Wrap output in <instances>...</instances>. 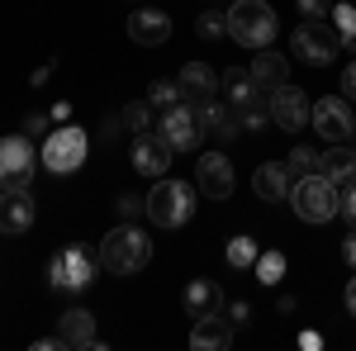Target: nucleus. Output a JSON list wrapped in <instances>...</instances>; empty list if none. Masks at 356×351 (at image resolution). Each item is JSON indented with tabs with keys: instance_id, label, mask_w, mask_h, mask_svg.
Wrapping results in <instances>:
<instances>
[{
	"instance_id": "1",
	"label": "nucleus",
	"mask_w": 356,
	"mask_h": 351,
	"mask_svg": "<svg viewBox=\"0 0 356 351\" xmlns=\"http://www.w3.org/2000/svg\"><path fill=\"white\" fill-rule=\"evenodd\" d=\"M152 261V243H147V233L134 228V223H119L105 233V243H100V266L114 270V275H134Z\"/></svg>"
},
{
	"instance_id": "2",
	"label": "nucleus",
	"mask_w": 356,
	"mask_h": 351,
	"mask_svg": "<svg viewBox=\"0 0 356 351\" xmlns=\"http://www.w3.org/2000/svg\"><path fill=\"white\" fill-rule=\"evenodd\" d=\"M228 38L243 48H271L275 43V10L266 0H233L228 10Z\"/></svg>"
},
{
	"instance_id": "3",
	"label": "nucleus",
	"mask_w": 356,
	"mask_h": 351,
	"mask_svg": "<svg viewBox=\"0 0 356 351\" xmlns=\"http://www.w3.org/2000/svg\"><path fill=\"white\" fill-rule=\"evenodd\" d=\"M290 199H295V214L304 218V223H328V218H337V209H342V190L332 186L328 176H304V181H295L290 186Z\"/></svg>"
},
{
	"instance_id": "4",
	"label": "nucleus",
	"mask_w": 356,
	"mask_h": 351,
	"mask_svg": "<svg viewBox=\"0 0 356 351\" xmlns=\"http://www.w3.org/2000/svg\"><path fill=\"white\" fill-rule=\"evenodd\" d=\"M191 214H195V186L162 176L147 195V218L157 228H181V223H191Z\"/></svg>"
},
{
	"instance_id": "5",
	"label": "nucleus",
	"mask_w": 356,
	"mask_h": 351,
	"mask_svg": "<svg viewBox=\"0 0 356 351\" xmlns=\"http://www.w3.org/2000/svg\"><path fill=\"white\" fill-rule=\"evenodd\" d=\"M100 275V261L86 252V247H62L53 261H48V280H53L57 295H81V290H90V280Z\"/></svg>"
},
{
	"instance_id": "6",
	"label": "nucleus",
	"mask_w": 356,
	"mask_h": 351,
	"mask_svg": "<svg viewBox=\"0 0 356 351\" xmlns=\"http://www.w3.org/2000/svg\"><path fill=\"white\" fill-rule=\"evenodd\" d=\"M86 152H90L86 129L62 124V129H48V142H43V166H48L53 176H72V171L86 162Z\"/></svg>"
},
{
	"instance_id": "7",
	"label": "nucleus",
	"mask_w": 356,
	"mask_h": 351,
	"mask_svg": "<svg viewBox=\"0 0 356 351\" xmlns=\"http://www.w3.org/2000/svg\"><path fill=\"white\" fill-rule=\"evenodd\" d=\"M290 48H295L309 67H328L332 57L342 53V33L332 28V19H300L295 38H290Z\"/></svg>"
},
{
	"instance_id": "8",
	"label": "nucleus",
	"mask_w": 356,
	"mask_h": 351,
	"mask_svg": "<svg viewBox=\"0 0 356 351\" xmlns=\"http://www.w3.org/2000/svg\"><path fill=\"white\" fill-rule=\"evenodd\" d=\"M33 138L29 133H10L0 138V190L10 186H29L33 181Z\"/></svg>"
},
{
	"instance_id": "9",
	"label": "nucleus",
	"mask_w": 356,
	"mask_h": 351,
	"mask_svg": "<svg viewBox=\"0 0 356 351\" xmlns=\"http://www.w3.org/2000/svg\"><path fill=\"white\" fill-rule=\"evenodd\" d=\"M157 138H162L171 152H195V147H200V119H195V105H171V109H162Z\"/></svg>"
},
{
	"instance_id": "10",
	"label": "nucleus",
	"mask_w": 356,
	"mask_h": 351,
	"mask_svg": "<svg viewBox=\"0 0 356 351\" xmlns=\"http://www.w3.org/2000/svg\"><path fill=\"white\" fill-rule=\"evenodd\" d=\"M266 100H271V124L280 133H300L304 124H309V100H304L300 85H290V81L275 85Z\"/></svg>"
},
{
	"instance_id": "11",
	"label": "nucleus",
	"mask_w": 356,
	"mask_h": 351,
	"mask_svg": "<svg viewBox=\"0 0 356 351\" xmlns=\"http://www.w3.org/2000/svg\"><path fill=\"white\" fill-rule=\"evenodd\" d=\"M309 119H314L318 138H328V142H347V138L356 133L352 109H347V100H342V95H328V100L309 105Z\"/></svg>"
},
{
	"instance_id": "12",
	"label": "nucleus",
	"mask_w": 356,
	"mask_h": 351,
	"mask_svg": "<svg viewBox=\"0 0 356 351\" xmlns=\"http://www.w3.org/2000/svg\"><path fill=\"white\" fill-rule=\"evenodd\" d=\"M33 214H38V204H33L29 186L0 190V233H5V238H19V233H29V228H33Z\"/></svg>"
},
{
	"instance_id": "13",
	"label": "nucleus",
	"mask_w": 356,
	"mask_h": 351,
	"mask_svg": "<svg viewBox=\"0 0 356 351\" xmlns=\"http://www.w3.org/2000/svg\"><path fill=\"white\" fill-rule=\"evenodd\" d=\"M195 186L204 190L209 199H228L233 186H238V181H233V162H228L223 152H204V157L195 162Z\"/></svg>"
},
{
	"instance_id": "14",
	"label": "nucleus",
	"mask_w": 356,
	"mask_h": 351,
	"mask_svg": "<svg viewBox=\"0 0 356 351\" xmlns=\"http://www.w3.org/2000/svg\"><path fill=\"white\" fill-rule=\"evenodd\" d=\"M129 38H134L138 48H162L166 38H171V15L166 10H152V5H143L129 15Z\"/></svg>"
},
{
	"instance_id": "15",
	"label": "nucleus",
	"mask_w": 356,
	"mask_h": 351,
	"mask_svg": "<svg viewBox=\"0 0 356 351\" xmlns=\"http://www.w3.org/2000/svg\"><path fill=\"white\" fill-rule=\"evenodd\" d=\"M166 166H171V147H166L157 133H138L134 138V171L152 176V181H162Z\"/></svg>"
},
{
	"instance_id": "16",
	"label": "nucleus",
	"mask_w": 356,
	"mask_h": 351,
	"mask_svg": "<svg viewBox=\"0 0 356 351\" xmlns=\"http://www.w3.org/2000/svg\"><path fill=\"white\" fill-rule=\"evenodd\" d=\"M191 347H195V351H228V347H233V323H228V318H219V313L195 318Z\"/></svg>"
},
{
	"instance_id": "17",
	"label": "nucleus",
	"mask_w": 356,
	"mask_h": 351,
	"mask_svg": "<svg viewBox=\"0 0 356 351\" xmlns=\"http://www.w3.org/2000/svg\"><path fill=\"white\" fill-rule=\"evenodd\" d=\"M318 176H328L332 186H352L356 181V147H347V142H332L328 152H318Z\"/></svg>"
},
{
	"instance_id": "18",
	"label": "nucleus",
	"mask_w": 356,
	"mask_h": 351,
	"mask_svg": "<svg viewBox=\"0 0 356 351\" xmlns=\"http://www.w3.org/2000/svg\"><path fill=\"white\" fill-rule=\"evenodd\" d=\"M176 85H181V95H186L191 105H204V100H214L219 76H214L204 62H186V67H181V76H176Z\"/></svg>"
},
{
	"instance_id": "19",
	"label": "nucleus",
	"mask_w": 356,
	"mask_h": 351,
	"mask_svg": "<svg viewBox=\"0 0 356 351\" xmlns=\"http://www.w3.org/2000/svg\"><path fill=\"white\" fill-rule=\"evenodd\" d=\"M195 119H200V133H209V138H219V142H233L238 138V114L233 109H219L214 100H204V105H195Z\"/></svg>"
},
{
	"instance_id": "20",
	"label": "nucleus",
	"mask_w": 356,
	"mask_h": 351,
	"mask_svg": "<svg viewBox=\"0 0 356 351\" xmlns=\"http://www.w3.org/2000/svg\"><path fill=\"white\" fill-rule=\"evenodd\" d=\"M290 171L280 162H266V166H257V176H252V190H257V199H266V204H280L285 195H290Z\"/></svg>"
},
{
	"instance_id": "21",
	"label": "nucleus",
	"mask_w": 356,
	"mask_h": 351,
	"mask_svg": "<svg viewBox=\"0 0 356 351\" xmlns=\"http://www.w3.org/2000/svg\"><path fill=\"white\" fill-rule=\"evenodd\" d=\"M223 309V290H219V280H191L186 285V313L191 318H204V313H219Z\"/></svg>"
},
{
	"instance_id": "22",
	"label": "nucleus",
	"mask_w": 356,
	"mask_h": 351,
	"mask_svg": "<svg viewBox=\"0 0 356 351\" xmlns=\"http://www.w3.org/2000/svg\"><path fill=\"white\" fill-rule=\"evenodd\" d=\"M252 81L261 85L266 95H271L275 85H285L290 81V62L280 53H266V48H257V62H252Z\"/></svg>"
},
{
	"instance_id": "23",
	"label": "nucleus",
	"mask_w": 356,
	"mask_h": 351,
	"mask_svg": "<svg viewBox=\"0 0 356 351\" xmlns=\"http://www.w3.org/2000/svg\"><path fill=\"white\" fill-rule=\"evenodd\" d=\"M57 342L62 347H90L95 342V318L86 309H67L62 313V327H57Z\"/></svg>"
},
{
	"instance_id": "24",
	"label": "nucleus",
	"mask_w": 356,
	"mask_h": 351,
	"mask_svg": "<svg viewBox=\"0 0 356 351\" xmlns=\"http://www.w3.org/2000/svg\"><path fill=\"white\" fill-rule=\"evenodd\" d=\"M223 90H228V100H233V109L247 105V100H257L261 95V85L252 81V72H243V67H233V72H223Z\"/></svg>"
},
{
	"instance_id": "25",
	"label": "nucleus",
	"mask_w": 356,
	"mask_h": 351,
	"mask_svg": "<svg viewBox=\"0 0 356 351\" xmlns=\"http://www.w3.org/2000/svg\"><path fill=\"white\" fill-rule=\"evenodd\" d=\"M233 114H238V124H243L247 133H261V129L271 124V100H261V95H257V100H247V105H238Z\"/></svg>"
},
{
	"instance_id": "26",
	"label": "nucleus",
	"mask_w": 356,
	"mask_h": 351,
	"mask_svg": "<svg viewBox=\"0 0 356 351\" xmlns=\"http://www.w3.org/2000/svg\"><path fill=\"white\" fill-rule=\"evenodd\" d=\"M285 171H290V181L314 176V171H318V152H314V147H295V152L285 157Z\"/></svg>"
},
{
	"instance_id": "27",
	"label": "nucleus",
	"mask_w": 356,
	"mask_h": 351,
	"mask_svg": "<svg viewBox=\"0 0 356 351\" xmlns=\"http://www.w3.org/2000/svg\"><path fill=\"white\" fill-rule=\"evenodd\" d=\"M280 275H285V256L280 252H261L257 256V280L261 285H280Z\"/></svg>"
},
{
	"instance_id": "28",
	"label": "nucleus",
	"mask_w": 356,
	"mask_h": 351,
	"mask_svg": "<svg viewBox=\"0 0 356 351\" xmlns=\"http://www.w3.org/2000/svg\"><path fill=\"white\" fill-rule=\"evenodd\" d=\"M147 105H152V109L181 105V85H176V81H152V85H147Z\"/></svg>"
},
{
	"instance_id": "29",
	"label": "nucleus",
	"mask_w": 356,
	"mask_h": 351,
	"mask_svg": "<svg viewBox=\"0 0 356 351\" xmlns=\"http://www.w3.org/2000/svg\"><path fill=\"white\" fill-rule=\"evenodd\" d=\"M257 256H261V252H257L252 238H233V243H228V266L247 270V266H257Z\"/></svg>"
},
{
	"instance_id": "30",
	"label": "nucleus",
	"mask_w": 356,
	"mask_h": 351,
	"mask_svg": "<svg viewBox=\"0 0 356 351\" xmlns=\"http://www.w3.org/2000/svg\"><path fill=\"white\" fill-rule=\"evenodd\" d=\"M195 33H200V38H223V33H228V15H219V10H204V15L195 19Z\"/></svg>"
},
{
	"instance_id": "31",
	"label": "nucleus",
	"mask_w": 356,
	"mask_h": 351,
	"mask_svg": "<svg viewBox=\"0 0 356 351\" xmlns=\"http://www.w3.org/2000/svg\"><path fill=\"white\" fill-rule=\"evenodd\" d=\"M124 124H129L134 133H147V129H152V105H147V100H134V105L124 109Z\"/></svg>"
},
{
	"instance_id": "32",
	"label": "nucleus",
	"mask_w": 356,
	"mask_h": 351,
	"mask_svg": "<svg viewBox=\"0 0 356 351\" xmlns=\"http://www.w3.org/2000/svg\"><path fill=\"white\" fill-rule=\"evenodd\" d=\"M328 19H332V28L342 33V43H347V38L356 43V10H352V5H332Z\"/></svg>"
},
{
	"instance_id": "33",
	"label": "nucleus",
	"mask_w": 356,
	"mask_h": 351,
	"mask_svg": "<svg viewBox=\"0 0 356 351\" xmlns=\"http://www.w3.org/2000/svg\"><path fill=\"white\" fill-rule=\"evenodd\" d=\"M300 15H304V19H328L332 0H300Z\"/></svg>"
},
{
	"instance_id": "34",
	"label": "nucleus",
	"mask_w": 356,
	"mask_h": 351,
	"mask_svg": "<svg viewBox=\"0 0 356 351\" xmlns=\"http://www.w3.org/2000/svg\"><path fill=\"white\" fill-rule=\"evenodd\" d=\"M337 214L347 218V223H356V181H352V186H342V209H337Z\"/></svg>"
},
{
	"instance_id": "35",
	"label": "nucleus",
	"mask_w": 356,
	"mask_h": 351,
	"mask_svg": "<svg viewBox=\"0 0 356 351\" xmlns=\"http://www.w3.org/2000/svg\"><path fill=\"white\" fill-rule=\"evenodd\" d=\"M114 209H119L124 218H134V214H147V199H134V195H124V199H119Z\"/></svg>"
},
{
	"instance_id": "36",
	"label": "nucleus",
	"mask_w": 356,
	"mask_h": 351,
	"mask_svg": "<svg viewBox=\"0 0 356 351\" xmlns=\"http://www.w3.org/2000/svg\"><path fill=\"white\" fill-rule=\"evenodd\" d=\"M247 318H252V309H247L243 299H238V304H228V323H247Z\"/></svg>"
},
{
	"instance_id": "37",
	"label": "nucleus",
	"mask_w": 356,
	"mask_h": 351,
	"mask_svg": "<svg viewBox=\"0 0 356 351\" xmlns=\"http://www.w3.org/2000/svg\"><path fill=\"white\" fill-rule=\"evenodd\" d=\"M342 256L356 266V223H352V233H347V243H342Z\"/></svg>"
},
{
	"instance_id": "38",
	"label": "nucleus",
	"mask_w": 356,
	"mask_h": 351,
	"mask_svg": "<svg viewBox=\"0 0 356 351\" xmlns=\"http://www.w3.org/2000/svg\"><path fill=\"white\" fill-rule=\"evenodd\" d=\"M342 90H347V95H356V62L342 72Z\"/></svg>"
},
{
	"instance_id": "39",
	"label": "nucleus",
	"mask_w": 356,
	"mask_h": 351,
	"mask_svg": "<svg viewBox=\"0 0 356 351\" xmlns=\"http://www.w3.org/2000/svg\"><path fill=\"white\" fill-rule=\"evenodd\" d=\"M347 309H352V318H356V275L347 280Z\"/></svg>"
}]
</instances>
